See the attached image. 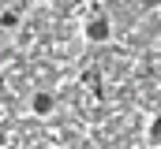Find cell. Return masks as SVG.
<instances>
[{
  "label": "cell",
  "instance_id": "2",
  "mask_svg": "<svg viewBox=\"0 0 161 149\" xmlns=\"http://www.w3.org/2000/svg\"><path fill=\"white\" fill-rule=\"evenodd\" d=\"M86 37H90V41H105V37H109V19H105V15H94V19L86 23Z\"/></svg>",
  "mask_w": 161,
  "mask_h": 149
},
{
  "label": "cell",
  "instance_id": "4",
  "mask_svg": "<svg viewBox=\"0 0 161 149\" xmlns=\"http://www.w3.org/2000/svg\"><path fill=\"white\" fill-rule=\"evenodd\" d=\"M146 138H150V146H161V116L150 123V134H146Z\"/></svg>",
  "mask_w": 161,
  "mask_h": 149
},
{
  "label": "cell",
  "instance_id": "3",
  "mask_svg": "<svg viewBox=\"0 0 161 149\" xmlns=\"http://www.w3.org/2000/svg\"><path fill=\"white\" fill-rule=\"evenodd\" d=\"M0 26H4V30H15V26H19V11H4V15H0Z\"/></svg>",
  "mask_w": 161,
  "mask_h": 149
},
{
  "label": "cell",
  "instance_id": "1",
  "mask_svg": "<svg viewBox=\"0 0 161 149\" xmlns=\"http://www.w3.org/2000/svg\"><path fill=\"white\" fill-rule=\"evenodd\" d=\"M53 108H56V97H53L49 90H38V93L30 97V112L41 116V119H45V116H53Z\"/></svg>",
  "mask_w": 161,
  "mask_h": 149
}]
</instances>
